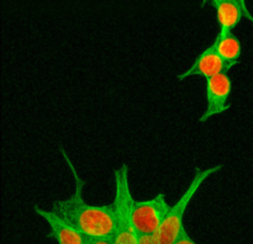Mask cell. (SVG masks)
Here are the masks:
<instances>
[{
  "instance_id": "obj_6",
  "label": "cell",
  "mask_w": 253,
  "mask_h": 244,
  "mask_svg": "<svg viewBox=\"0 0 253 244\" xmlns=\"http://www.w3.org/2000/svg\"><path fill=\"white\" fill-rule=\"evenodd\" d=\"M225 71H227L226 64L217 53L214 44L211 43V46L205 48L194 59L192 66L187 70L178 75V80H184V79L192 78V76H203L205 79H209L220 73H225Z\"/></svg>"
},
{
  "instance_id": "obj_4",
  "label": "cell",
  "mask_w": 253,
  "mask_h": 244,
  "mask_svg": "<svg viewBox=\"0 0 253 244\" xmlns=\"http://www.w3.org/2000/svg\"><path fill=\"white\" fill-rule=\"evenodd\" d=\"M169 209L170 206L165 194H158L153 199L145 201H136L133 207V224L138 236L157 234Z\"/></svg>"
},
{
  "instance_id": "obj_13",
  "label": "cell",
  "mask_w": 253,
  "mask_h": 244,
  "mask_svg": "<svg viewBox=\"0 0 253 244\" xmlns=\"http://www.w3.org/2000/svg\"><path fill=\"white\" fill-rule=\"evenodd\" d=\"M205 1H207V0H204V2H205ZM217 1H226V0H211V2H212V4H215V2H217ZM236 1H240V2H241V5H242V6H244L245 9L247 10V11H250V10L247 9L246 0H236Z\"/></svg>"
},
{
  "instance_id": "obj_3",
  "label": "cell",
  "mask_w": 253,
  "mask_h": 244,
  "mask_svg": "<svg viewBox=\"0 0 253 244\" xmlns=\"http://www.w3.org/2000/svg\"><path fill=\"white\" fill-rule=\"evenodd\" d=\"M222 168V165H215V167L207 168V169H199L195 173L194 177H193L192 182L189 186L187 187L182 196L179 197L177 202L173 206H170L169 212H168L167 217H166L165 222L162 223L161 228L157 232V238L161 242V244H173L177 241L178 237L182 234L184 231V216L185 211H187L188 206H189L190 201L193 197L198 194L202 185L209 179L211 175L219 172Z\"/></svg>"
},
{
  "instance_id": "obj_5",
  "label": "cell",
  "mask_w": 253,
  "mask_h": 244,
  "mask_svg": "<svg viewBox=\"0 0 253 244\" xmlns=\"http://www.w3.org/2000/svg\"><path fill=\"white\" fill-rule=\"evenodd\" d=\"M232 80L226 73H220L207 79V106L200 116V122H207L214 116L221 115L230 108Z\"/></svg>"
},
{
  "instance_id": "obj_7",
  "label": "cell",
  "mask_w": 253,
  "mask_h": 244,
  "mask_svg": "<svg viewBox=\"0 0 253 244\" xmlns=\"http://www.w3.org/2000/svg\"><path fill=\"white\" fill-rule=\"evenodd\" d=\"M35 211L40 217L46 221L51 229V236L58 244H84L85 237L67 219L59 216L52 209H43L35 207Z\"/></svg>"
},
{
  "instance_id": "obj_9",
  "label": "cell",
  "mask_w": 253,
  "mask_h": 244,
  "mask_svg": "<svg viewBox=\"0 0 253 244\" xmlns=\"http://www.w3.org/2000/svg\"><path fill=\"white\" fill-rule=\"evenodd\" d=\"M212 44L220 57L224 59L227 70L240 63L242 56V44L239 37L235 36L232 32L231 34H217Z\"/></svg>"
},
{
  "instance_id": "obj_1",
  "label": "cell",
  "mask_w": 253,
  "mask_h": 244,
  "mask_svg": "<svg viewBox=\"0 0 253 244\" xmlns=\"http://www.w3.org/2000/svg\"><path fill=\"white\" fill-rule=\"evenodd\" d=\"M62 150L64 160L74 177V191L68 199L59 200L52 207V211L73 224L84 237L114 238L115 234V209L114 205L94 206L84 201L83 191L85 182L79 176L71 158Z\"/></svg>"
},
{
  "instance_id": "obj_10",
  "label": "cell",
  "mask_w": 253,
  "mask_h": 244,
  "mask_svg": "<svg viewBox=\"0 0 253 244\" xmlns=\"http://www.w3.org/2000/svg\"><path fill=\"white\" fill-rule=\"evenodd\" d=\"M84 244H115L114 238H96V237H85Z\"/></svg>"
},
{
  "instance_id": "obj_11",
  "label": "cell",
  "mask_w": 253,
  "mask_h": 244,
  "mask_svg": "<svg viewBox=\"0 0 253 244\" xmlns=\"http://www.w3.org/2000/svg\"><path fill=\"white\" fill-rule=\"evenodd\" d=\"M138 244H161L156 234L150 236H138Z\"/></svg>"
},
{
  "instance_id": "obj_8",
  "label": "cell",
  "mask_w": 253,
  "mask_h": 244,
  "mask_svg": "<svg viewBox=\"0 0 253 244\" xmlns=\"http://www.w3.org/2000/svg\"><path fill=\"white\" fill-rule=\"evenodd\" d=\"M212 5L216 10L219 34H231L232 30L237 27L244 16H246L253 24V15L245 9L240 1L226 0V1H217Z\"/></svg>"
},
{
  "instance_id": "obj_2",
  "label": "cell",
  "mask_w": 253,
  "mask_h": 244,
  "mask_svg": "<svg viewBox=\"0 0 253 244\" xmlns=\"http://www.w3.org/2000/svg\"><path fill=\"white\" fill-rule=\"evenodd\" d=\"M115 181V197H114V209H115V244H138V234L133 224V207L135 200L131 194L128 182V167L123 164L114 173Z\"/></svg>"
},
{
  "instance_id": "obj_12",
  "label": "cell",
  "mask_w": 253,
  "mask_h": 244,
  "mask_svg": "<svg viewBox=\"0 0 253 244\" xmlns=\"http://www.w3.org/2000/svg\"><path fill=\"white\" fill-rule=\"evenodd\" d=\"M173 244H197V243H195V242L190 238V236L188 234V232L184 229V231L182 232V234L178 237L177 241H175Z\"/></svg>"
}]
</instances>
